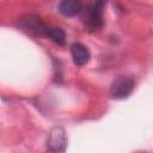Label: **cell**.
Returning a JSON list of instances; mask_svg holds the SVG:
<instances>
[{
	"instance_id": "6da1fadb",
	"label": "cell",
	"mask_w": 153,
	"mask_h": 153,
	"mask_svg": "<svg viewBox=\"0 0 153 153\" xmlns=\"http://www.w3.org/2000/svg\"><path fill=\"white\" fill-rule=\"evenodd\" d=\"M135 88V80L130 75H120L117 76L110 86V94L115 99H126L128 98Z\"/></svg>"
},
{
	"instance_id": "7a4b0ae2",
	"label": "cell",
	"mask_w": 153,
	"mask_h": 153,
	"mask_svg": "<svg viewBox=\"0 0 153 153\" xmlns=\"http://www.w3.org/2000/svg\"><path fill=\"white\" fill-rule=\"evenodd\" d=\"M18 24L24 31H26L31 35H35V36H47L49 27H50L37 16L22 17L19 19Z\"/></svg>"
},
{
	"instance_id": "3957f363",
	"label": "cell",
	"mask_w": 153,
	"mask_h": 153,
	"mask_svg": "<svg viewBox=\"0 0 153 153\" xmlns=\"http://www.w3.org/2000/svg\"><path fill=\"white\" fill-rule=\"evenodd\" d=\"M47 147L51 152H65L67 147V135L62 127L51 128L47 140Z\"/></svg>"
},
{
	"instance_id": "277c9868",
	"label": "cell",
	"mask_w": 153,
	"mask_h": 153,
	"mask_svg": "<svg viewBox=\"0 0 153 153\" xmlns=\"http://www.w3.org/2000/svg\"><path fill=\"white\" fill-rule=\"evenodd\" d=\"M105 0H96V2L90 7L87 17V26L91 30H97L103 25V8Z\"/></svg>"
},
{
	"instance_id": "5b68a950",
	"label": "cell",
	"mask_w": 153,
	"mask_h": 153,
	"mask_svg": "<svg viewBox=\"0 0 153 153\" xmlns=\"http://www.w3.org/2000/svg\"><path fill=\"white\" fill-rule=\"evenodd\" d=\"M71 55H72L73 62L76 66H85L86 63H88V61L91 59V53H90L88 48L80 42L72 43Z\"/></svg>"
},
{
	"instance_id": "8992f818",
	"label": "cell",
	"mask_w": 153,
	"mask_h": 153,
	"mask_svg": "<svg viewBox=\"0 0 153 153\" xmlns=\"http://www.w3.org/2000/svg\"><path fill=\"white\" fill-rule=\"evenodd\" d=\"M84 4L81 0H61L59 4V12L65 17H75L81 13Z\"/></svg>"
},
{
	"instance_id": "52a82bcc",
	"label": "cell",
	"mask_w": 153,
	"mask_h": 153,
	"mask_svg": "<svg viewBox=\"0 0 153 153\" xmlns=\"http://www.w3.org/2000/svg\"><path fill=\"white\" fill-rule=\"evenodd\" d=\"M49 38H51L55 43L57 44H61L63 45L65 42H66V35H65V31L60 27H49V31H48V35H47Z\"/></svg>"
}]
</instances>
